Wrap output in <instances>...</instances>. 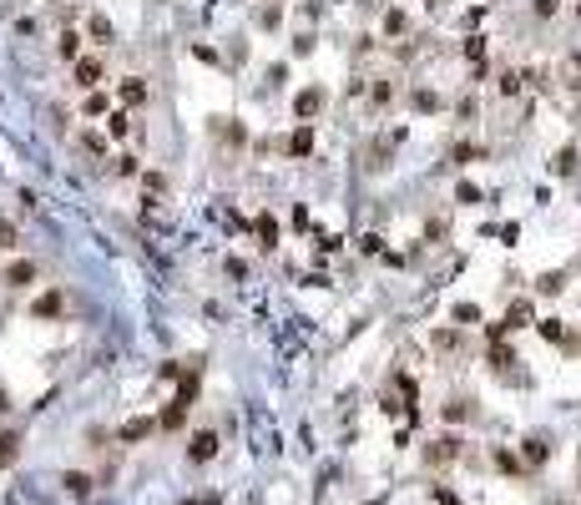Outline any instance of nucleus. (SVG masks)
<instances>
[{
	"label": "nucleus",
	"mask_w": 581,
	"mask_h": 505,
	"mask_svg": "<svg viewBox=\"0 0 581 505\" xmlns=\"http://www.w3.org/2000/svg\"><path fill=\"white\" fill-rule=\"evenodd\" d=\"M212 455H218V435L198 430V435H192V445H187V460H192V465H203V460H212Z\"/></svg>",
	"instance_id": "f257e3e1"
},
{
	"label": "nucleus",
	"mask_w": 581,
	"mask_h": 505,
	"mask_svg": "<svg viewBox=\"0 0 581 505\" xmlns=\"http://www.w3.org/2000/svg\"><path fill=\"white\" fill-rule=\"evenodd\" d=\"M96 81H101V61H96V56H86V61H76V86H86V91H91Z\"/></svg>",
	"instance_id": "f03ea898"
},
{
	"label": "nucleus",
	"mask_w": 581,
	"mask_h": 505,
	"mask_svg": "<svg viewBox=\"0 0 581 505\" xmlns=\"http://www.w3.org/2000/svg\"><path fill=\"white\" fill-rule=\"evenodd\" d=\"M314 152V132H309V126H298V132L288 137V157H309Z\"/></svg>",
	"instance_id": "7ed1b4c3"
},
{
	"label": "nucleus",
	"mask_w": 581,
	"mask_h": 505,
	"mask_svg": "<svg viewBox=\"0 0 581 505\" xmlns=\"http://www.w3.org/2000/svg\"><path fill=\"white\" fill-rule=\"evenodd\" d=\"M318 107H324V91H304V96L293 101V112H298V116H314Z\"/></svg>",
	"instance_id": "20e7f679"
},
{
	"label": "nucleus",
	"mask_w": 581,
	"mask_h": 505,
	"mask_svg": "<svg viewBox=\"0 0 581 505\" xmlns=\"http://www.w3.org/2000/svg\"><path fill=\"white\" fill-rule=\"evenodd\" d=\"M455 455H460V439H435V450H429L435 465H445V460H455Z\"/></svg>",
	"instance_id": "39448f33"
},
{
	"label": "nucleus",
	"mask_w": 581,
	"mask_h": 505,
	"mask_svg": "<svg viewBox=\"0 0 581 505\" xmlns=\"http://www.w3.org/2000/svg\"><path fill=\"white\" fill-rule=\"evenodd\" d=\"M122 101H126V107H142V101H147V86H142V81H122Z\"/></svg>",
	"instance_id": "423d86ee"
},
{
	"label": "nucleus",
	"mask_w": 581,
	"mask_h": 505,
	"mask_svg": "<svg viewBox=\"0 0 581 505\" xmlns=\"http://www.w3.org/2000/svg\"><path fill=\"white\" fill-rule=\"evenodd\" d=\"M526 460H531V465H541V460H546V439H541V435L526 439Z\"/></svg>",
	"instance_id": "0eeeda50"
},
{
	"label": "nucleus",
	"mask_w": 581,
	"mask_h": 505,
	"mask_svg": "<svg viewBox=\"0 0 581 505\" xmlns=\"http://www.w3.org/2000/svg\"><path fill=\"white\" fill-rule=\"evenodd\" d=\"M465 414H470V405H465V399H450V405H445V419H450V425H460Z\"/></svg>",
	"instance_id": "6e6552de"
},
{
	"label": "nucleus",
	"mask_w": 581,
	"mask_h": 505,
	"mask_svg": "<svg viewBox=\"0 0 581 505\" xmlns=\"http://www.w3.org/2000/svg\"><path fill=\"white\" fill-rule=\"evenodd\" d=\"M91 36L106 46V40H112V20H106V15H91Z\"/></svg>",
	"instance_id": "1a4fd4ad"
},
{
	"label": "nucleus",
	"mask_w": 581,
	"mask_h": 505,
	"mask_svg": "<svg viewBox=\"0 0 581 505\" xmlns=\"http://www.w3.org/2000/svg\"><path fill=\"white\" fill-rule=\"evenodd\" d=\"M76 51H81V36H76V31H66V36H61V56L76 61Z\"/></svg>",
	"instance_id": "9d476101"
},
{
	"label": "nucleus",
	"mask_w": 581,
	"mask_h": 505,
	"mask_svg": "<svg viewBox=\"0 0 581 505\" xmlns=\"http://www.w3.org/2000/svg\"><path fill=\"white\" fill-rule=\"evenodd\" d=\"M556 172H561V177H566V172H576V146H566V152L556 157Z\"/></svg>",
	"instance_id": "9b49d317"
},
{
	"label": "nucleus",
	"mask_w": 581,
	"mask_h": 505,
	"mask_svg": "<svg viewBox=\"0 0 581 505\" xmlns=\"http://www.w3.org/2000/svg\"><path fill=\"white\" fill-rule=\"evenodd\" d=\"M31 278H36V268H31V263H15V268H10V283H15V288H20V283H31Z\"/></svg>",
	"instance_id": "f8f14e48"
},
{
	"label": "nucleus",
	"mask_w": 581,
	"mask_h": 505,
	"mask_svg": "<svg viewBox=\"0 0 581 505\" xmlns=\"http://www.w3.org/2000/svg\"><path fill=\"white\" fill-rule=\"evenodd\" d=\"M536 329H541V339H551V344H561V324H556V319H541V324H536Z\"/></svg>",
	"instance_id": "ddd939ff"
},
{
	"label": "nucleus",
	"mask_w": 581,
	"mask_h": 505,
	"mask_svg": "<svg viewBox=\"0 0 581 505\" xmlns=\"http://www.w3.org/2000/svg\"><path fill=\"white\" fill-rule=\"evenodd\" d=\"M147 430H152V419H132V425H126V430H122V439H142Z\"/></svg>",
	"instance_id": "4468645a"
},
{
	"label": "nucleus",
	"mask_w": 581,
	"mask_h": 505,
	"mask_svg": "<svg viewBox=\"0 0 581 505\" xmlns=\"http://www.w3.org/2000/svg\"><path fill=\"white\" fill-rule=\"evenodd\" d=\"M258 238H263V248H273V238H278V227H273V218H258Z\"/></svg>",
	"instance_id": "2eb2a0df"
},
{
	"label": "nucleus",
	"mask_w": 581,
	"mask_h": 505,
	"mask_svg": "<svg viewBox=\"0 0 581 505\" xmlns=\"http://www.w3.org/2000/svg\"><path fill=\"white\" fill-rule=\"evenodd\" d=\"M536 288H541V293H561V273H546V278L536 283Z\"/></svg>",
	"instance_id": "dca6fc26"
},
{
	"label": "nucleus",
	"mask_w": 581,
	"mask_h": 505,
	"mask_svg": "<svg viewBox=\"0 0 581 505\" xmlns=\"http://www.w3.org/2000/svg\"><path fill=\"white\" fill-rule=\"evenodd\" d=\"M56 308H61V293H46V299L36 303V313H56Z\"/></svg>",
	"instance_id": "f3484780"
},
{
	"label": "nucleus",
	"mask_w": 581,
	"mask_h": 505,
	"mask_svg": "<svg viewBox=\"0 0 581 505\" xmlns=\"http://www.w3.org/2000/svg\"><path fill=\"white\" fill-rule=\"evenodd\" d=\"M485 152V146H476V142H470V146H460V152H455V162H476Z\"/></svg>",
	"instance_id": "a211bd4d"
},
{
	"label": "nucleus",
	"mask_w": 581,
	"mask_h": 505,
	"mask_svg": "<svg viewBox=\"0 0 581 505\" xmlns=\"http://www.w3.org/2000/svg\"><path fill=\"white\" fill-rule=\"evenodd\" d=\"M455 319H460V324H476L480 313H476V303H460V308H455Z\"/></svg>",
	"instance_id": "6ab92c4d"
},
{
	"label": "nucleus",
	"mask_w": 581,
	"mask_h": 505,
	"mask_svg": "<svg viewBox=\"0 0 581 505\" xmlns=\"http://www.w3.org/2000/svg\"><path fill=\"white\" fill-rule=\"evenodd\" d=\"M66 485H71L76 495H86V490H91V480H86V475H66Z\"/></svg>",
	"instance_id": "aec40b11"
},
{
	"label": "nucleus",
	"mask_w": 581,
	"mask_h": 505,
	"mask_svg": "<svg viewBox=\"0 0 581 505\" xmlns=\"http://www.w3.org/2000/svg\"><path fill=\"white\" fill-rule=\"evenodd\" d=\"M10 455H15V439H10V435H0V460H10Z\"/></svg>",
	"instance_id": "412c9836"
}]
</instances>
